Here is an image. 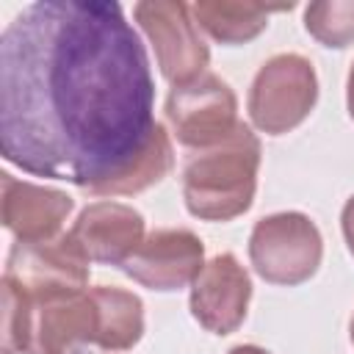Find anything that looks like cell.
<instances>
[{"label": "cell", "instance_id": "cell-11", "mask_svg": "<svg viewBox=\"0 0 354 354\" xmlns=\"http://www.w3.org/2000/svg\"><path fill=\"white\" fill-rule=\"evenodd\" d=\"M69 235L83 249L91 263L102 266H124L133 252L141 246L144 235V216L124 205V202H91L75 218Z\"/></svg>", "mask_w": 354, "mask_h": 354}, {"label": "cell", "instance_id": "cell-18", "mask_svg": "<svg viewBox=\"0 0 354 354\" xmlns=\"http://www.w3.org/2000/svg\"><path fill=\"white\" fill-rule=\"evenodd\" d=\"M340 227H343V238L348 243V252L354 254V196L343 205V213H340Z\"/></svg>", "mask_w": 354, "mask_h": 354}, {"label": "cell", "instance_id": "cell-20", "mask_svg": "<svg viewBox=\"0 0 354 354\" xmlns=\"http://www.w3.org/2000/svg\"><path fill=\"white\" fill-rule=\"evenodd\" d=\"M227 354H271V351H266V348H260V346H252V343H243V346L230 348Z\"/></svg>", "mask_w": 354, "mask_h": 354}, {"label": "cell", "instance_id": "cell-4", "mask_svg": "<svg viewBox=\"0 0 354 354\" xmlns=\"http://www.w3.org/2000/svg\"><path fill=\"white\" fill-rule=\"evenodd\" d=\"M318 100V77L313 64L296 53L268 58L249 88V119L260 133L282 136L299 127Z\"/></svg>", "mask_w": 354, "mask_h": 354}, {"label": "cell", "instance_id": "cell-10", "mask_svg": "<svg viewBox=\"0 0 354 354\" xmlns=\"http://www.w3.org/2000/svg\"><path fill=\"white\" fill-rule=\"evenodd\" d=\"M100 321L91 290L33 304V335L28 354H97Z\"/></svg>", "mask_w": 354, "mask_h": 354}, {"label": "cell", "instance_id": "cell-5", "mask_svg": "<svg viewBox=\"0 0 354 354\" xmlns=\"http://www.w3.org/2000/svg\"><path fill=\"white\" fill-rule=\"evenodd\" d=\"M88 266L91 260L75 243L69 232H61L53 241L22 243L17 241L8 252L6 277L17 282L33 304L69 299L88 290Z\"/></svg>", "mask_w": 354, "mask_h": 354}, {"label": "cell", "instance_id": "cell-19", "mask_svg": "<svg viewBox=\"0 0 354 354\" xmlns=\"http://www.w3.org/2000/svg\"><path fill=\"white\" fill-rule=\"evenodd\" d=\"M346 102H348V113H351V119H354V64H351L348 83H346Z\"/></svg>", "mask_w": 354, "mask_h": 354}, {"label": "cell", "instance_id": "cell-13", "mask_svg": "<svg viewBox=\"0 0 354 354\" xmlns=\"http://www.w3.org/2000/svg\"><path fill=\"white\" fill-rule=\"evenodd\" d=\"M100 321V351H127L144 335V304L122 288H91Z\"/></svg>", "mask_w": 354, "mask_h": 354}, {"label": "cell", "instance_id": "cell-21", "mask_svg": "<svg viewBox=\"0 0 354 354\" xmlns=\"http://www.w3.org/2000/svg\"><path fill=\"white\" fill-rule=\"evenodd\" d=\"M348 335H351V343H354V315H351V326H348Z\"/></svg>", "mask_w": 354, "mask_h": 354}, {"label": "cell", "instance_id": "cell-17", "mask_svg": "<svg viewBox=\"0 0 354 354\" xmlns=\"http://www.w3.org/2000/svg\"><path fill=\"white\" fill-rule=\"evenodd\" d=\"M33 335V301L30 296L3 277V354H28Z\"/></svg>", "mask_w": 354, "mask_h": 354}, {"label": "cell", "instance_id": "cell-2", "mask_svg": "<svg viewBox=\"0 0 354 354\" xmlns=\"http://www.w3.org/2000/svg\"><path fill=\"white\" fill-rule=\"evenodd\" d=\"M260 171V141L238 124L221 144L196 149L183 166V199L202 221H232L252 207Z\"/></svg>", "mask_w": 354, "mask_h": 354}, {"label": "cell", "instance_id": "cell-14", "mask_svg": "<svg viewBox=\"0 0 354 354\" xmlns=\"http://www.w3.org/2000/svg\"><path fill=\"white\" fill-rule=\"evenodd\" d=\"M282 8H263L252 3H230V0H202L191 6L194 22L213 41L221 44H243L260 36L268 25V17Z\"/></svg>", "mask_w": 354, "mask_h": 354}, {"label": "cell", "instance_id": "cell-16", "mask_svg": "<svg viewBox=\"0 0 354 354\" xmlns=\"http://www.w3.org/2000/svg\"><path fill=\"white\" fill-rule=\"evenodd\" d=\"M307 33L324 47H351L354 44V0H321L304 8Z\"/></svg>", "mask_w": 354, "mask_h": 354}, {"label": "cell", "instance_id": "cell-7", "mask_svg": "<svg viewBox=\"0 0 354 354\" xmlns=\"http://www.w3.org/2000/svg\"><path fill=\"white\" fill-rule=\"evenodd\" d=\"M166 119L177 141L194 152L221 144L241 124L235 91L207 72L169 91Z\"/></svg>", "mask_w": 354, "mask_h": 354}, {"label": "cell", "instance_id": "cell-15", "mask_svg": "<svg viewBox=\"0 0 354 354\" xmlns=\"http://www.w3.org/2000/svg\"><path fill=\"white\" fill-rule=\"evenodd\" d=\"M174 166V152H171V138L166 133V127L158 122L149 147L144 149V155L111 185H105L97 196H130V194H141L152 185H158Z\"/></svg>", "mask_w": 354, "mask_h": 354}, {"label": "cell", "instance_id": "cell-1", "mask_svg": "<svg viewBox=\"0 0 354 354\" xmlns=\"http://www.w3.org/2000/svg\"><path fill=\"white\" fill-rule=\"evenodd\" d=\"M147 50L119 3L36 0L0 36V152L100 194L158 127Z\"/></svg>", "mask_w": 354, "mask_h": 354}, {"label": "cell", "instance_id": "cell-6", "mask_svg": "<svg viewBox=\"0 0 354 354\" xmlns=\"http://www.w3.org/2000/svg\"><path fill=\"white\" fill-rule=\"evenodd\" d=\"M133 14L155 50L160 75L171 86H183L205 75L210 50L194 22L191 6L177 0H144L136 3Z\"/></svg>", "mask_w": 354, "mask_h": 354}, {"label": "cell", "instance_id": "cell-12", "mask_svg": "<svg viewBox=\"0 0 354 354\" xmlns=\"http://www.w3.org/2000/svg\"><path fill=\"white\" fill-rule=\"evenodd\" d=\"M0 183H3V196H0L3 224L17 241L39 243L61 235V227L75 207L72 196H66L58 188L17 180L8 171L0 174Z\"/></svg>", "mask_w": 354, "mask_h": 354}, {"label": "cell", "instance_id": "cell-8", "mask_svg": "<svg viewBox=\"0 0 354 354\" xmlns=\"http://www.w3.org/2000/svg\"><path fill=\"white\" fill-rule=\"evenodd\" d=\"M205 266V246L199 235L180 227L149 232L122 271L149 290H180L191 285Z\"/></svg>", "mask_w": 354, "mask_h": 354}, {"label": "cell", "instance_id": "cell-9", "mask_svg": "<svg viewBox=\"0 0 354 354\" xmlns=\"http://www.w3.org/2000/svg\"><path fill=\"white\" fill-rule=\"evenodd\" d=\"M252 279L235 254L210 257L191 282V315L213 335L235 332L249 310Z\"/></svg>", "mask_w": 354, "mask_h": 354}, {"label": "cell", "instance_id": "cell-3", "mask_svg": "<svg viewBox=\"0 0 354 354\" xmlns=\"http://www.w3.org/2000/svg\"><path fill=\"white\" fill-rule=\"evenodd\" d=\"M324 257V241L310 216L285 210L266 216L249 235V260L254 271L271 285L307 282Z\"/></svg>", "mask_w": 354, "mask_h": 354}]
</instances>
